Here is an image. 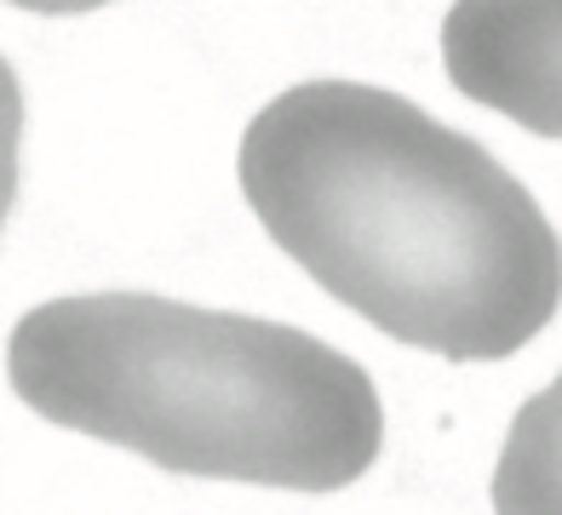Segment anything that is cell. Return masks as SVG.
I'll return each instance as SVG.
<instances>
[{
	"mask_svg": "<svg viewBox=\"0 0 562 515\" xmlns=\"http://www.w3.org/2000/svg\"><path fill=\"white\" fill-rule=\"evenodd\" d=\"M236 172L270 241L396 344L505 360L562 304V241L540 201L385 87H288L241 133Z\"/></svg>",
	"mask_w": 562,
	"mask_h": 515,
	"instance_id": "6da1fadb",
	"label": "cell"
},
{
	"mask_svg": "<svg viewBox=\"0 0 562 515\" xmlns=\"http://www.w3.org/2000/svg\"><path fill=\"white\" fill-rule=\"evenodd\" d=\"M7 378L46 424L207 481L339 493L385 447L379 390L345 350L156 293L35 304Z\"/></svg>",
	"mask_w": 562,
	"mask_h": 515,
	"instance_id": "7a4b0ae2",
	"label": "cell"
},
{
	"mask_svg": "<svg viewBox=\"0 0 562 515\" xmlns=\"http://www.w3.org/2000/svg\"><path fill=\"white\" fill-rule=\"evenodd\" d=\"M442 64L471 103L562 138V0H453Z\"/></svg>",
	"mask_w": 562,
	"mask_h": 515,
	"instance_id": "3957f363",
	"label": "cell"
},
{
	"mask_svg": "<svg viewBox=\"0 0 562 515\" xmlns=\"http://www.w3.org/2000/svg\"><path fill=\"white\" fill-rule=\"evenodd\" d=\"M494 515H562V373L517 407L494 464Z\"/></svg>",
	"mask_w": 562,
	"mask_h": 515,
	"instance_id": "277c9868",
	"label": "cell"
},
{
	"mask_svg": "<svg viewBox=\"0 0 562 515\" xmlns=\"http://www.w3.org/2000/svg\"><path fill=\"white\" fill-rule=\"evenodd\" d=\"M18 144H23V87L12 64L0 58V224H7L18 195Z\"/></svg>",
	"mask_w": 562,
	"mask_h": 515,
	"instance_id": "5b68a950",
	"label": "cell"
},
{
	"mask_svg": "<svg viewBox=\"0 0 562 515\" xmlns=\"http://www.w3.org/2000/svg\"><path fill=\"white\" fill-rule=\"evenodd\" d=\"M23 12H46V18H75V12H98L110 7V0H12Z\"/></svg>",
	"mask_w": 562,
	"mask_h": 515,
	"instance_id": "8992f818",
	"label": "cell"
}]
</instances>
